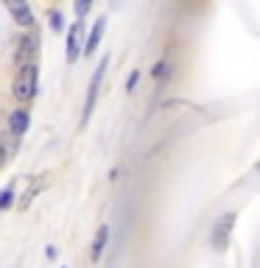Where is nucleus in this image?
<instances>
[{"mask_svg": "<svg viewBox=\"0 0 260 268\" xmlns=\"http://www.w3.org/2000/svg\"><path fill=\"white\" fill-rule=\"evenodd\" d=\"M36 81H39V70H36V62H28V65H20L17 76H14V98L20 103H28L31 98L36 95Z\"/></svg>", "mask_w": 260, "mask_h": 268, "instance_id": "f257e3e1", "label": "nucleus"}, {"mask_svg": "<svg viewBox=\"0 0 260 268\" xmlns=\"http://www.w3.org/2000/svg\"><path fill=\"white\" fill-rule=\"evenodd\" d=\"M107 56H103V62L98 65V70L92 73V81H90V89H87V103H84V118H81V123H87L92 115V109H95V101H98V89H101V81H103V73H107Z\"/></svg>", "mask_w": 260, "mask_h": 268, "instance_id": "f03ea898", "label": "nucleus"}, {"mask_svg": "<svg viewBox=\"0 0 260 268\" xmlns=\"http://www.w3.org/2000/svg\"><path fill=\"white\" fill-rule=\"evenodd\" d=\"M36 48H39V34L28 31V34L20 39V48H17V53H14V62H17V65H28V62H34L36 59Z\"/></svg>", "mask_w": 260, "mask_h": 268, "instance_id": "7ed1b4c3", "label": "nucleus"}, {"mask_svg": "<svg viewBox=\"0 0 260 268\" xmlns=\"http://www.w3.org/2000/svg\"><path fill=\"white\" fill-rule=\"evenodd\" d=\"M6 3V9L12 12V17H14V23H20V25H34V14H31V9H28V3L25 0H3Z\"/></svg>", "mask_w": 260, "mask_h": 268, "instance_id": "20e7f679", "label": "nucleus"}, {"mask_svg": "<svg viewBox=\"0 0 260 268\" xmlns=\"http://www.w3.org/2000/svg\"><path fill=\"white\" fill-rule=\"evenodd\" d=\"M81 34H84V25L81 23H76L70 28V34H67V62H76L79 59V53H81Z\"/></svg>", "mask_w": 260, "mask_h": 268, "instance_id": "39448f33", "label": "nucleus"}, {"mask_svg": "<svg viewBox=\"0 0 260 268\" xmlns=\"http://www.w3.org/2000/svg\"><path fill=\"white\" fill-rule=\"evenodd\" d=\"M230 229H232V215H224L221 224H216V232H213V246H216V249H224V246H227Z\"/></svg>", "mask_w": 260, "mask_h": 268, "instance_id": "423d86ee", "label": "nucleus"}, {"mask_svg": "<svg viewBox=\"0 0 260 268\" xmlns=\"http://www.w3.org/2000/svg\"><path fill=\"white\" fill-rule=\"evenodd\" d=\"M9 129H12L14 137H17V134H25V129H28V112H25V109H14V112L9 115Z\"/></svg>", "mask_w": 260, "mask_h": 268, "instance_id": "0eeeda50", "label": "nucleus"}, {"mask_svg": "<svg viewBox=\"0 0 260 268\" xmlns=\"http://www.w3.org/2000/svg\"><path fill=\"white\" fill-rule=\"evenodd\" d=\"M101 36H103V20H98V23L92 25L90 39H87V45H84V53H87V56L95 53V50H98V45H101Z\"/></svg>", "mask_w": 260, "mask_h": 268, "instance_id": "6e6552de", "label": "nucleus"}, {"mask_svg": "<svg viewBox=\"0 0 260 268\" xmlns=\"http://www.w3.org/2000/svg\"><path fill=\"white\" fill-rule=\"evenodd\" d=\"M107 238H109V227H101L95 232V240H92V262H98L101 260V251H103V246H107Z\"/></svg>", "mask_w": 260, "mask_h": 268, "instance_id": "1a4fd4ad", "label": "nucleus"}, {"mask_svg": "<svg viewBox=\"0 0 260 268\" xmlns=\"http://www.w3.org/2000/svg\"><path fill=\"white\" fill-rule=\"evenodd\" d=\"M90 6H92V0H76V14L84 17V14L90 12Z\"/></svg>", "mask_w": 260, "mask_h": 268, "instance_id": "9d476101", "label": "nucleus"}, {"mask_svg": "<svg viewBox=\"0 0 260 268\" xmlns=\"http://www.w3.org/2000/svg\"><path fill=\"white\" fill-rule=\"evenodd\" d=\"M165 73H168V62H160V65L154 67V76H157V78H163Z\"/></svg>", "mask_w": 260, "mask_h": 268, "instance_id": "9b49d317", "label": "nucleus"}, {"mask_svg": "<svg viewBox=\"0 0 260 268\" xmlns=\"http://www.w3.org/2000/svg\"><path fill=\"white\" fill-rule=\"evenodd\" d=\"M50 25H54L56 31H62V25H65L62 23V14H50Z\"/></svg>", "mask_w": 260, "mask_h": 268, "instance_id": "f8f14e48", "label": "nucleus"}, {"mask_svg": "<svg viewBox=\"0 0 260 268\" xmlns=\"http://www.w3.org/2000/svg\"><path fill=\"white\" fill-rule=\"evenodd\" d=\"M9 204H12V193H3V196H0V207H9Z\"/></svg>", "mask_w": 260, "mask_h": 268, "instance_id": "ddd939ff", "label": "nucleus"}]
</instances>
